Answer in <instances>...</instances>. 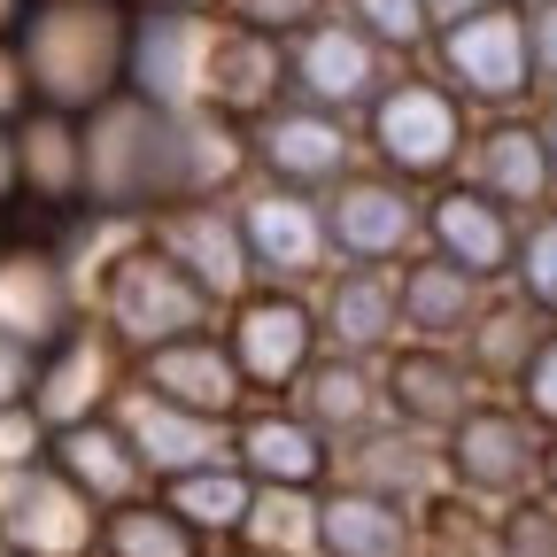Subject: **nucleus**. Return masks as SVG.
Segmentation results:
<instances>
[{"label": "nucleus", "mask_w": 557, "mask_h": 557, "mask_svg": "<svg viewBox=\"0 0 557 557\" xmlns=\"http://www.w3.org/2000/svg\"><path fill=\"white\" fill-rule=\"evenodd\" d=\"M209 302H218V295H209L186 263H171V256H132V263L116 271V287H109V318H116L124 341H139V348L178 341V333H201Z\"/></svg>", "instance_id": "nucleus-6"}, {"label": "nucleus", "mask_w": 557, "mask_h": 557, "mask_svg": "<svg viewBox=\"0 0 557 557\" xmlns=\"http://www.w3.org/2000/svg\"><path fill=\"white\" fill-rule=\"evenodd\" d=\"M240 225H248V256L263 278H310L325 256H333V225L325 209L310 201V186H263L240 201Z\"/></svg>", "instance_id": "nucleus-9"}, {"label": "nucleus", "mask_w": 557, "mask_h": 557, "mask_svg": "<svg viewBox=\"0 0 557 557\" xmlns=\"http://www.w3.org/2000/svg\"><path fill=\"white\" fill-rule=\"evenodd\" d=\"M380 39L357 24V16H310L302 32H287V94L318 101V109H341L357 116L380 101Z\"/></svg>", "instance_id": "nucleus-3"}, {"label": "nucleus", "mask_w": 557, "mask_h": 557, "mask_svg": "<svg viewBox=\"0 0 557 557\" xmlns=\"http://www.w3.org/2000/svg\"><path fill=\"white\" fill-rule=\"evenodd\" d=\"M156 240H163V256L186 263L218 302H240V295H248L256 256H248L240 209H225V201H171V218L156 225Z\"/></svg>", "instance_id": "nucleus-8"}, {"label": "nucleus", "mask_w": 557, "mask_h": 557, "mask_svg": "<svg viewBox=\"0 0 557 557\" xmlns=\"http://www.w3.org/2000/svg\"><path fill=\"white\" fill-rule=\"evenodd\" d=\"M287 94V39L256 24H218V54H209V101L218 116H263Z\"/></svg>", "instance_id": "nucleus-12"}, {"label": "nucleus", "mask_w": 557, "mask_h": 557, "mask_svg": "<svg viewBox=\"0 0 557 557\" xmlns=\"http://www.w3.org/2000/svg\"><path fill=\"white\" fill-rule=\"evenodd\" d=\"M32 54L54 101H101L132 62V16L116 0H54L32 24Z\"/></svg>", "instance_id": "nucleus-1"}, {"label": "nucleus", "mask_w": 557, "mask_h": 557, "mask_svg": "<svg viewBox=\"0 0 557 557\" xmlns=\"http://www.w3.org/2000/svg\"><path fill=\"white\" fill-rule=\"evenodd\" d=\"M325 225H333V256L395 263L418 233V201L403 194V178H341L325 201Z\"/></svg>", "instance_id": "nucleus-11"}, {"label": "nucleus", "mask_w": 557, "mask_h": 557, "mask_svg": "<svg viewBox=\"0 0 557 557\" xmlns=\"http://www.w3.org/2000/svg\"><path fill=\"white\" fill-rule=\"evenodd\" d=\"M148 9H218V0H148Z\"/></svg>", "instance_id": "nucleus-33"}, {"label": "nucleus", "mask_w": 557, "mask_h": 557, "mask_svg": "<svg viewBox=\"0 0 557 557\" xmlns=\"http://www.w3.org/2000/svg\"><path fill=\"white\" fill-rule=\"evenodd\" d=\"M256 557H271V549H256Z\"/></svg>", "instance_id": "nucleus-36"}, {"label": "nucleus", "mask_w": 557, "mask_h": 557, "mask_svg": "<svg viewBox=\"0 0 557 557\" xmlns=\"http://www.w3.org/2000/svg\"><path fill=\"white\" fill-rule=\"evenodd\" d=\"M472 186L496 194L504 209H534V201L557 186L549 132H534V124H496V132L472 148Z\"/></svg>", "instance_id": "nucleus-20"}, {"label": "nucleus", "mask_w": 557, "mask_h": 557, "mask_svg": "<svg viewBox=\"0 0 557 557\" xmlns=\"http://www.w3.org/2000/svg\"><path fill=\"white\" fill-rule=\"evenodd\" d=\"M318 549L325 557H410V519L380 487H341L318 504Z\"/></svg>", "instance_id": "nucleus-21"}, {"label": "nucleus", "mask_w": 557, "mask_h": 557, "mask_svg": "<svg viewBox=\"0 0 557 557\" xmlns=\"http://www.w3.org/2000/svg\"><path fill=\"white\" fill-rule=\"evenodd\" d=\"M218 24L225 16H209V9H148V16H132V62H124V78L148 94V101H163V109L209 101Z\"/></svg>", "instance_id": "nucleus-4"}, {"label": "nucleus", "mask_w": 557, "mask_h": 557, "mask_svg": "<svg viewBox=\"0 0 557 557\" xmlns=\"http://www.w3.org/2000/svg\"><path fill=\"white\" fill-rule=\"evenodd\" d=\"M0 16H9V0H0Z\"/></svg>", "instance_id": "nucleus-35"}, {"label": "nucleus", "mask_w": 557, "mask_h": 557, "mask_svg": "<svg viewBox=\"0 0 557 557\" xmlns=\"http://www.w3.org/2000/svg\"><path fill=\"white\" fill-rule=\"evenodd\" d=\"M302 395V418L318 434H364L372 426V410H380V387L364 372L357 348H333V357H310V372L295 380Z\"/></svg>", "instance_id": "nucleus-23"}, {"label": "nucleus", "mask_w": 557, "mask_h": 557, "mask_svg": "<svg viewBox=\"0 0 557 557\" xmlns=\"http://www.w3.org/2000/svg\"><path fill=\"white\" fill-rule=\"evenodd\" d=\"M426 233H434V248H442L449 263H465V271H480V278H496V271L519 256L511 209H504L496 194H480V186H449V194L426 209Z\"/></svg>", "instance_id": "nucleus-14"}, {"label": "nucleus", "mask_w": 557, "mask_h": 557, "mask_svg": "<svg viewBox=\"0 0 557 557\" xmlns=\"http://www.w3.org/2000/svg\"><path fill=\"white\" fill-rule=\"evenodd\" d=\"M387 403H395V418H403V426H418V434L457 426V418L472 410V372L449 357L442 341H418L410 357L387 372Z\"/></svg>", "instance_id": "nucleus-18"}, {"label": "nucleus", "mask_w": 557, "mask_h": 557, "mask_svg": "<svg viewBox=\"0 0 557 557\" xmlns=\"http://www.w3.org/2000/svg\"><path fill=\"white\" fill-rule=\"evenodd\" d=\"M527 47H534V86H557V0H527Z\"/></svg>", "instance_id": "nucleus-31"}, {"label": "nucleus", "mask_w": 557, "mask_h": 557, "mask_svg": "<svg viewBox=\"0 0 557 557\" xmlns=\"http://www.w3.org/2000/svg\"><path fill=\"white\" fill-rule=\"evenodd\" d=\"M472 325H480V271L449 263L442 248L418 256V263L403 271V333L449 348V341H465Z\"/></svg>", "instance_id": "nucleus-15"}, {"label": "nucleus", "mask_w": 557, "mask_h": 557, "mask_svg": "<svg viewBox=\"0 0 557 557\" xmlns=\"http://www.w3.org/2000/svg\"><path fill=\"white\" fill-rule=\"evenodd\" d=\"M233 357L248 387H295L318 357V318L295 295H240L233 302Z\"/></svg>", "instance_id": "nucleus-10"}, {"label": "nucleus", "mask_w": 557, "mask_h": 557, "mask_svg": "<svg viewBox=\"0 0 557 557\" xmlns=\"http://www.w3.org/2000/svg\"><path fill=\"white\" fill-rule=\"evenodd\" d=\"M132 449L163 465V472H194V465H225L233 457V418H209V410H186L171 395L139 403L132 410Z\"/></svg>", "instance_id": "nucleus-17"}, {"label": "nucleus", "mask_w": 557, "mask_h": 557, "mask_svg": "<svg viewBox=\"0 0 557 557\" xmlns=\"http://www.w3.org/2000/svg\"><path fill=\"white\" fill-rule=\"evenodd\" d=\"M395 333H403V278H387L380 263H348L333 278V295H325V341L372 357Z\"/></svg>", "instance_id": "nucleus-19"}, {"label": "nucleus", "mask_w": 557, "mask_h": 557, "mask_svg": "<svg viewBox=\"0 0 557 557\" xmlns=\"http://www.w3.org/2000/svg\"><path fill=\"white\" fill-rule=\"evenodd\" d=\"M62 449H70V472H78L86 487H109V496H124V487H132V472H139L132 434H109V426H78Z\"/></svg>", "instance_id": "nucleus-25"}, {"label": "nucleus", "mask_w": 557, "mask_h": 557, "mask_svg": "<svg viewBox=\"0 0 557 557\" xmlns=\"http://www.w3.org/2000/svg\"><path fill=\"white\" fill-rule=\"evenodd\" d=\"M519 295L534 302V310H557V218H542L527 240H519Z\"/></svg>", "instance_id": "nucleus-28"}, {"label": "nucleus", "mask_w": 557, "mask_h": 557, "mask_svg": "<svg viewBox=\"0 0 557 557\" xmlns=\"http://www.w3.org/2000/svg\"><path fill=\"white\" fill-rule=\"evenodd\" d=\"M218 16H233V24H256V32H302L310 16H325V0H218Z\"/></svg>", "instance_id": "nucleus-29"}, {"label": "nucleus", "mask_w": 557, "mask_h": 557, "mask_svg": "<svg viewBox=\"0 0 557 557\" xmlns=\"http://www.w3.org/2000/svg\"><path fill=\"white\" fill-rule=\"evenodd\" d=\"M256 156L278 186H341L348 178V116L318 101H278L256 124Z\"/></svg>", "instance_id": "nucleus-7"}, {"label": "nucleus", "mask_w": 557, "mask_h": 557, "mask_svg": "<svg viewBox=\"0 0 557 557\" xmlns=\"http://www.w3.org/2000/svg\"><path fill=\"white\" fill-rule=\"evenodd\" d=\"M240 465L263 480V487H318L325 480V434L295 410H271V418H240L233 434Z\"/></svg>", "instance_id": "nucleus-22"}, {"label": "nucleus", "mask_w": 557, "mask_h": 557, "mask_svg": "<svg viewBox=\"0 0 557 557\" xmlns=\"http://www.w3.org/2000/svg\"><path fill=\"white\" fill-rule=\"evenodd\" d=\"M449 86H465L472 101H519L534 94V47H527V0H487L449 24H434Z\"/></svg>", "instance_id": "nucleus-2"}, {"label": "nucleus", "mask_w": 557, "mask_h": 557, "mask_svg": "<svg viewBox=\"0 0 557 557\" xmlns=\"http://www.w3.org/2000/svg\"><path fill=\"white\" fill-rule=\"evenodd\" d=\"M449 457L472 487H487V496H504V487H527L534 480V426L511 410H465L449 426Z\"/></svg>", "instance_id": "nucleus-16"}, {"label": "nucleus", "mask_w": 557, "mask_h": 557, "mask_svg": "<svg viewBox=\"0 0 557 557\" xmlns=\"http://www.w3.org/2000/svg\"><path fill=\"white\" fill-rule=\"evenodd\" d=\"M465 9H487V0H434V24H449V16H465Z\"/></svg>", "instance_id": "nucleus-32"}, {"label": "nucleus", "mask_w": 557, "mask_h": 557, "mask_svg": "<svg viewBox=\"0 0 557 557\" xmlns=\"http://www.w3.org/2000/svg\"><path fill=\"white\" fill-rule=\"evenodd\" d=\"M519 380H527V410L557 426V333H549V341H534V357L519 364Z\"/></svg>", "instance_id": "nucleus-30"}, {"label": "nucleus", "mask_w": 557, "mask_h": 557, "mask_svg": "<svg viewBox=\"0 0 557 557\" xmlns=\"http://www.w3.org/2000/svg\"><path fill=\"white\" fill-rule=\"evenodd\" d=\"M109 549H116V557H194V534H186V519L163 504V511H124V519L109 527Z\"/></svg>", "instance_id": "nucleus-26"}, {"label": "nucleus", "mask_w": 557, "mask_h": 557, "mask_svg": "<svg viewBox=\"0 0 557 557\" xmlns=\"http://www.w3.org/2000/svg\"><path fill=\"white\" fill-rule=\"evenodd\" d=\"M372 148H380V163L395 178H442L465 156V116L426 78L380 86V101H372Z\"/></svg>", "instance_id": "nucleus-5"}, {"label": "nucleus", "mask_w": 557, "mask_h": 557, "mask_svg": "<svg viewBox=\"0 0 557 557\" xmlns=\"http://www.w3.org/2000/svg\"><path fill=\"white\" fill-rule=\"evenodd\" d=\"M341 16H357L380 47H418V39H434V0H341Z\"/></svg>", "instance_id": "nucleus-27"}, {"label": "nucleus", "mask_w": 557, "mask_h": 557, "mask_svg": "<svg viewBox=\"0 0 557 557\" xmlns=\"http://www.w3.org/2000/svg\"><path fill=\"white\" fill-rule=\"evenodd\" d=\"M163 504H171L186 527L240 534V527H248V504H256V472H248L240 457H225V465H194V472H171Z\"/></svg>", "instance_id": "nucleus-24"}, {"label": "nucleus", "mask_w": 557, "mask_h": 557, "mask_svg": "<svg viewBox=\"0 0 557 557\" xmlns=\"http://www.w3.org/2000/svg\"><path fill=\"white\" fill-rule=\"evenodd\" d=\"M148 387L186 403V410H209V418H233L240 410V357L233 341H201V333H178V341H156L148 348Z\"/></svg>", "instance_id": "nucleus-13"}, {"label": "nucleus", "mask_w": 557, "mask_h": 557, "mask_svg": "<svg viewBox=\"0 0 557 557\" xmlns=\"http://www.w3.org/2000/svg\"><path fill=\"white\" fill-rule=\"evenodd\" d=\"M542 132H549V156H557V109H549V124H542Z\"/></svg>", "instance_id": "nucleus-34"}]
</instances>
